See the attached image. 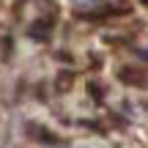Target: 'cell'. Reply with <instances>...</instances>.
<instances>
[{"label":"cell","mask_w":148,"mask_h":148,"mask_svg":"<svg viewBox=\"0 0 148 148\" xmlns=\"http://www.w3.org/2000/svg\"><path fill=\"white\" fill-rule=\"evenodd\" d=\"M27 33H30V36H36V38L47 36V33H49V22H47V19H38L36 25H30V27H27Z\"/></svg>","instance_id":"6da1fadb"}]
</instances>
